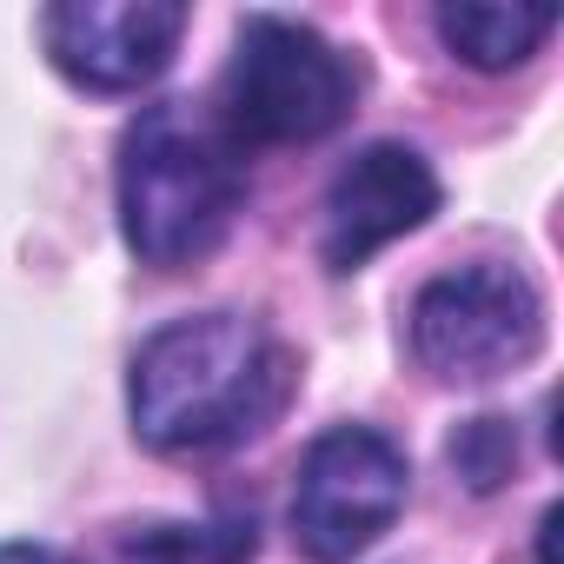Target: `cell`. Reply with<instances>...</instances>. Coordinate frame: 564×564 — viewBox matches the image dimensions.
Segmentation results:
<instances>
[{
	"instance_id": "cell-11",
	"label": "cell",
	"mask_w": 564,
	"mask_h": 564,
	"mask_svg": "<svg viewBox=\"0 0 564 564\" xmlns=\"http://www.w3.org/2000/svg\"><path fill=\"white\" fill-rule=\"evenodd\" d=\"M557 524H564V511L551 505V511H544V524H538V564H557V551H551V538H557Z\"/></svg>"
},
{
	"instance_id": "cell-5",
	"label": "cell",
	"mask_w": 564,
	"mask_h": 564,
	"mask_svg": "<svg viewBox=\"0 0 564 564\" xmlns=\"http://www.w3.org/2000/svg\"><path fill=\"white\" fill-rule=\"evenodd\" d=\"M412 465L372 425H333L306 445L293 485V544L313 564H352L405 511Z\"/></svg>"
},
{
	"instance_id": "cell-7",
	"label": "cell",
	"mask_w": 564,
	"mask_h": 564,
	"mask_svg": "<svg viewBox=\"0 0 564 564\" xmlns=\"http://www.w3.org/2000/svg\"><path fill=\"white\" fill-rule=\"evenodd\" d=\"M438 213V173L399 147V140H379L366 153H352V166H339L333 193H326V232H319V252L333 272H352L366 265L379 246L419 232L425 219Z\"/></svg>"
},
{
	"instance_id": "cell-9",
	"label": "cell",
	"mask_w": 564,
	"mask_h": 564,
	"mask_svg": "<svg viewBox=\"0 0 564 564\" xmlns=\"http://www.w3.org/2000/svg\"><path fill=\"white\" fill-rule=\"evenodd\" d=\"M452 465H458V478H465L471 491H491V485H505L511 465H518V432H511L505 419H471V425H458V438H452Z\"/></svg>"
},
{
	"instance_id": "cell-2",
	"label": "cell",
	"mask_w": 564,
	"mask_h": 564,
	"mask_svg": "<svg viewBox=\"0 0 564 564\" xmlns=\"http://www.w3.org/2000/svg\"><path fill=\"white\" fill-rule=\"evenodd\" d=\"M246 199L239 147L186 100L147 107L120 140V232L140 265L180 272L206 259Z\"/></svg>"
},
{
	"instance_id": "cell-6",
	"label": "cell",
	"mask_w": 564,
	"mask_h": 564,
	"mask_svg": "<svg viewBox=\"0 0 564 564\" xmlns=\"http://www.w3.org/2000/svg\"><path fill=\"white\" fill-rule=\"evenodd\" d=\"M186 34L180 0H61L41 14L47 61L87 94H140L153 87Z\"/></svg>"
},
{
	"instance_id": "cell-1",
	"label": "cell",
	"mask_w": 564,
	"mask_h": 564,
	"mask_svg": "<svg viewBox=\"0 0 564 564\" xmlns=\"http://www.w3.org/2000/svg\"><path fill=\"white\" fill-rule=\"evenodd\" d=\"M293 352L259 319L239 313H199L160 326L133 352L127 412L140 445L166 458H199L259 438L293 399Z\"/></svg>"
},
{
	"instance_id": "cell-8",
	"label": "cell",
	"mask_w": 564,
	"mask_h": 564,
	"mask_svg": "<svg viewBox=\"0 0 564 564\" xmlns=\"http://www.w3.org/2000/svg\"><path fill=\"white\" fill-rule=\"evenodd\" d=\"M551 28H557L551 8H505V0H458V8H438V41L478 74L524 67L551 41Z\"/></svg>"
},
{
	"instance_id": "cell-3",
	"label": "cell",
	"mask_w": 564,
	"mask_h": 564,
	"mask_svg": "<svg viewBox=\"0 0 564 564\" xmlns=\"http://www.w3.org/2000/svg\"><path fill=\"white\" fill-rule=\"evenodd\" d=\"M352 94L359 74L319 28L252 14L219 80V127L232 147H306L352 113Z\"/></svg>"
},
{
	"instance_id": "cell-4",
	"label": "cell",
	"mask_w": 564,
	"mask_h": 564,
	"mask_svg": "<svg viewBox=\"0 0 564 564\" xmlns=\"http://www.w3.org/2000/svg\"><path fill=\"white\" fill-rule=\"evenodd\" d=\"M544 346V300L518 265H458L412 300V352L445 386L518 372Z\"/></svg>"
},
{
	"instance_id": "cell-10",
	"label": "cell",
	"mask_w": 564,
	"mask_h": 564,
	"mask_svg": "<svg viewBox=\"0 0 564 564\" xmlns=\"http://www.w3.org/2000/svg\"><path fill=\"white\" fill-rule=\"evenodd\" d=\"M0 564H74V557L47 551V544H0Z\"/></svg>"
}]
</instances>
